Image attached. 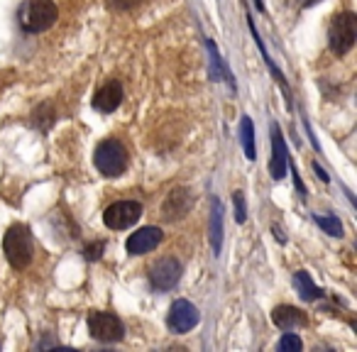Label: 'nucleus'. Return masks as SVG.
<instances>
[{
    "mask_svg": "<svg viewBox=\"0 0 357 352\" xmlns=\"http://www.w3.org/2000/svg\"><path fill=\"white\" fill-rule=\"evenodd\" d=\"M56 17H59V10L52 0H25L17 10V22L30 35H40L54 27Z\"/></svg>",
    "mask_w": 357,
    "mask_h": 352,
    "instance_id": "obj_1",
    "label": "nucleus"
},
{
    "mask_svg": "<svg viewBox=\"0 0 357 352\" xmlns=\"http://www.w3.org/2000/svg\"><path fill=\"white\" fill-rule=\"evenodd\" d=\"M3 252L10 267L25 269L30 267L32 254H35V243H32V233L25 225H13L3 238Z\"/></svg>",
    "mask_w": 357,
    "mask_h": 352,
    "instance_id": "obj_2",
    "label": "nucleus"
},
{
    "mask_svg": "<svg viewBox=\"0 0 357 352\" xmlns=\"http://www.w3.org/2000/svg\"><path fill=\"white\" fill-rule=\"evenodd\" d=\"M93 162H96V169H98L103 176L115 179V176H120V174L128 169V149H125L123 142H118V139H103V142L96 147Z\"/></svg>",
    "mask_w": 357,
    "mask_h": 352,
    "instance_id": "obj_3",
    "label": "nucleus"
},
{
    "mask_svg": "<svg viewBox=\"0 0 357 352\" xmlns=\"http://www.w3.org/2000/svg\"><path fill=\"white\" fill-rule=\"evenodd\" d=\"M357 40V20L352 13H340L333 17L331 27H328V47L335 54H347Z\"/></svg>",
    "mask_w": 357,
    "mask_h": 352,
    "instance_id": "obj_4",
    "label": "nucleus"
},
{
    "mask_svg": "<svg viewBox=\"0 0 357 352\" xmlns=\"http://www.w3.org/2000/svg\"><path fill=\"white\" fill-rule=\"evenodd\" d=\"M89 332L100 342H120L125 337V326L115 313L93 311L89 316Z\"/></svg>",
    "mask_w": 357,
    "mask_h": 352,
    "instance_id": "obj_5",
    "label": "nucleus"
},
{
    "mask_svg": "<svg viewBox=\"0 0 357 352\" xmlns=\"http://www.w3.org/2000/svg\"><path fill=\"white\" fill-rule=\"evenodd\" d=\"M199 321H201L199 308L191 301H186V298H178V301H174L172 308H169L167 326H169V330L176 332V335H184V332L194 330V328L199 326Z\"/></svg>",
    "mask_w": 357,
    "mask_h": 352,
    "instance_id": "obj_6",
    "label": "nucleus"
},
{
    "mask_svg": "<svg viewBox=\"0 0 357 352\" xmlns=\"http://www.w3.org/2000/svg\"><path fill=\"white\" fill-rule=\"evenodd\" d=\"M142 215V204L139 201H118V204L108 206L103 213V223L110 230H125L135 225Z\"/></svg>",
    "mask_w": 357,
    "mask_h": 352,
    "instance_id": "obj_7",
    "label": "nucleus"
},
{
    "mask_svg": "<svg viewBox=\"0 0 357 352\" xmlns=\"http://www.w3.org/2000/svg\"><path fill=\"white\" fill-rule=\"evenodd\" d=\"M181 279V262L174 257H162L152 264L149 269V282L157 291H169L174 289Z\"/></svg>",
    "mask_w": 357,
    "mask_h": 352,
    "instance_id": "obj_8",
    "label": "nucleus"
},
{
    "mask_svg": "<svg viewBox=\"0 0 357 352\" xmlns=\"http://www.w3.org/2000/svg\"><path fill=\"white\" fill-rule=\"evenodd\" d=\"M191 206H194V196H191V191H189V189H174L172 194L167 196L164 206H162L164 220L174 223V220L184 218V215L191 211Z\"/></svg>",
    "mask_w": 357,
    "mask_h": 352,
    "instance_id": "obj_9",
    "label": "nucleus"
},
{
    "mask_svg": "<svg viewBox=\"0 0 357 352\" xmlns=\"http://www.w3.org/2000/svg\"><path fill=\"white\" fill-rule=\"evenodd\" d=\"M162 238H164L162 230L154 228V225H149V228H142V230H137V233L130 235L125 247H128L130 254H147V252H152V250L159 247Z\"/></svg>",
    "mask_w": 357,
    "mask_h": 352,
    "instance_id": "obj_10",
    "label": "nucleus"
},
{
    "mask_svg": "<svg viewBox=\"0 0 357 352\" xmlns=\"http://www.w3.org/2000/svg\"><path fill=\"white\" fill-rule=\"evenodd\" d=\"M287 167H289V154H287V144H284V135L277 125H272V162H269L272 179L282 181L287 176Z\"/></svg>",
    "mask_w": 357,
    "mask_h": 352,
    "instance_id": "obj_11",
    "label": "nucleus"
},
{
    "mask_svg": "<svg viewBox=\"0 0 357 352\" xmlns=\"http://www.w3.org/2000/svg\"><path fill=\"white\" fill-rule=\"evenodd\" d=\"M123 103V84L120 81H108L103 89H98L93 98V108L98 113H113Z\"/></svg>",
    "mask_w": 357,
    "mask_h": 352,
    "instance_id": "obj_12",
    "label": "nucleus"
},
{
    "mask_svg": "<svg viewBox=\"0 0 357 352\" xmlns=\"http://www.w3.org/2000/svg\"><path fill=\"white\" fill-rule=\"evenodd\" d=\"M272 321H274V326L282 328V330H291V328L306 326V313L294 306H277L272 311Z\"/></svg>",
    "mask_w": 357,
    "mask_h": 352,
    "instance_id": "obj_13",
    "label": "nucleus"
},
{
    "mask_svg": "<svg viewBox=\"0 0 357 352\" xmlns=\"http://www.w3.org/2000/svg\"><path fill=\"white\" fill-rule=\"evenodd\" d=\"M211 243L213 250L220 254V243H223V206L218 199L211 201Z\"/></svg>",
    "mask_w": 357,
    "mask_h": 352,
    "instance_id": "obj_14",
    "label": "nucleus"
},
{
    "mask_svg": "<svg viewBox=\"0 0 357 352\" xmlns=\"http://www.w3.org/2000/svg\"><path fill=\"white\" fill-rule=\"evenodd\" d=\"M294 286H296L298 296H301L303 301H316V298H321V293H323L321 289L311 282L308 272H296V274H294Z\"/></svg>",
    "mask_w": 357,
    "mask_h": 352,
    "instance_id": "obj_15",
    "label": "nucleus"
},
{
    "mask_svg": "<svg viewBox=\"0 0 357 352\" xmlns=\"http://www.w3.org/2000/svg\"><path fill=\"white\" fill-rule=\"evenodd\" d=\"M240 142H243L245 157L255 159V128H252V120L250 118L240 120Z\"/></svg>",
    "mask_w": 357,
    "mask_h": 352,
    "instance_id": "obj_16",
    "label": "nucleus"
},
{
    "mask_svg": "<svg viewBox=\"0 0 357 352\" xmlns=\"http://www.w3.org/2000/svg\"><path fill=\"white\" fill-rule=\"evenodd\" d=\"M52 123H54V108H52V103H42L40 108L32 113V125L40 130H47Z\"/></svg>",
    "mask_w": 357,
    "mask_h": 352,
    "instance_id": "obj_17",
    "label": "nucleus"
},
{
    "mask_svg": "<svg viewBox=\"0 0 357 352\" xmlns=\"http://www.w3.org/2000/svg\"><path fill=\"white\" fill-rule=\"evenodd\" d=\"M316 223H318V228H323L328 235H333V238H342L340 220L333 218V215H316Z\"/></svg>",
    "mask_w": 357,
    "mask_h": 352,
    "instance_id": "obj_18",
    "label": "nucleus"
},
{
    "mask_svg": "<svg viewBox=\"0 0 357 352\" xmlns=\"http://www.w3.org/2000/svg\"><path fill=\"white\" fill-rule=\"evenodd\" d=\"M233 201H235V220H238V223H245V220H248V206H245L243 191H235Z\"/></svg>",
    "mask_w": 357,
    "mask_h": 352,
    "instance_id": "obj_19",
    "label": "nucleus"
},
{
    "mask_svg": "<svg viewBox=\"0 0 357 352\" xmlns=\"http://www.w3.org/2000/svg\"><path fill=\"white\" fill-rule=\"evenodd\" d=\"M279 350H282V352H298V350H301V340H298V335L287 332V335L279 340Z\"/></svg>",
    "mask_w": 357,
    "mask_h": 352,
    "instance_id": "obj_20",
    "label": "nucleus"
},
{
    "mask_svg": "<svg viewBox=\"0 0 357 352\" xmlns=\"http://www.w3.org/2000/svg\"><path fill=\"white\" fill-rule=\"evenodd\" d=\"M103 252H105V243H91V245H86L84 247V257L89 259V262H96V259H100L103 257Z\"/></svg>",
    "mask_w": 357,
    "mask_h": 352,
    "instance_id": "obj_21",
    "label": "nucleus"
},
{
    "mask_svg": "<svg viewBox=\"0 0 357 352\" xmlns=\"http://www.w3.org/2000/svg\"><path fill=\"white\" fill-rule=\"evenodd\" d=\"M139 0H110V6L118 8V10H130V8L137 6Z\"/></svg>",
    "mask_w": 357,
    "mask_h": 352,
    "instance_id": "obj_22",
    "label": "nucleus"
},
{
    "mask_svg": "<svg viewBox=\"0 0 357 352\" xmlns=\"http://www.w3.org/2000/svg\"><path fill=\"white\" fill-rule=\"evenodd\" d=\"M313 169H316V174H318V176H321V179H323V181H328L326 171H323V169H321V167H318V164H313Z\"/></svg>",
    "mask_w": 357,
    "mask_h": 352,
    "instance_id": "obj_23",
    "label": "nucleus"
},
{
    "mask_svg": "<svg viewBox=\"0 0 357 352\" xmlns=\"http://www.w3.org/2000/svg\"><path fill=\"white\" fill-rule=\"evenodd\" d=\"M306 6H316V3H321V0H303Z\"/></svg>",
    "mask_w": 357,
    "mask_h": 352,
    "instance_id": "obj_24",
    "label": "nucleus"
},
{
    "mask_svg": "<svg viewBox=\"0 0 357 352\" xmlns=\"http://www.w3.org/2000/svg\"><path fill=\"white\" fill-rule=\"evenodd\" d=\"M255 6H257V10H262V8H264V6H262V0H255Z\"/></svg>",
    "mask_w": 357,
    "mask_h": 352,
    "instance_id": "obj_25",
    "label": "nucleus"
}]
</instances>
